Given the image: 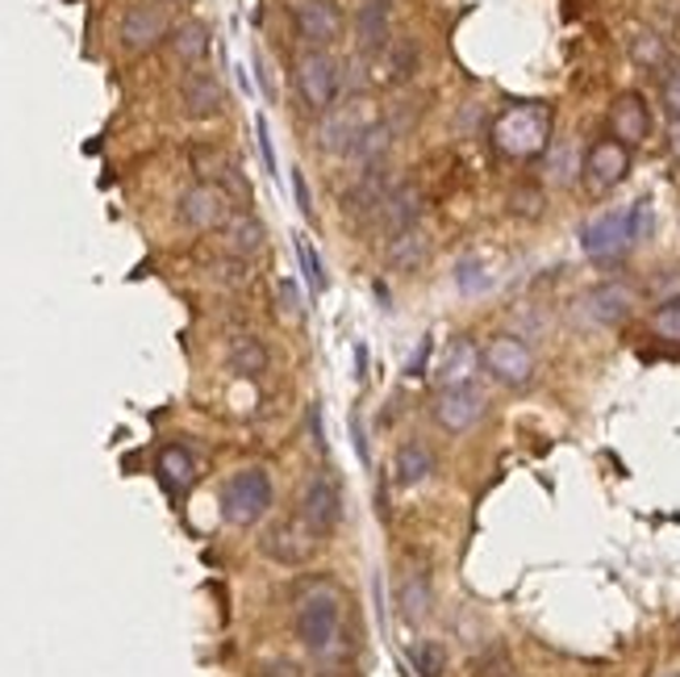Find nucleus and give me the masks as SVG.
I'll list each match as a JSON object with an SVG mask.
<instances>
[{
    "label": "nucleus",
    "mask_w": 680,
    "mask_h": 677,
    "mask_svg": "<svg viewBox=\"0 0 680 677\" xmlns=\"http://www.w3.org/2000/svg\"><path fill=\"white\" fill-rule=\"evenodd\" d=\"M493 142L501 156L510 159H534L547 151L551 142V109L539 101L510 104L493 122Z\"/></svg>",
    "instance_id": "1"
},
{
    "label": "nucleus",
    "mask_w": 680,
    "mask_h": 677,
    "mask_svg": "<svg viewBox=\"0 0 680 677\" xmlns=\"http://www.w3.org/2000/svg\"><path fill=\"white\" fill-rule=\"evenodd\" d=\"M272 498L276 489L268 469L251 465V469L230 472V481L221 486V515H226V522H234V527H251V522H259L272 510Z\"/></svg>",
    "instance_id": "2"
},
{
    "label": "nucleus",
    "mask_w": 680,
    "mask_h": 677,
    "mask_svg": "<svg viewBox=\"0 0 680 677\" xmlns=\"http://www.w3.org/2000/svg\"><path fill=\"white\" fill-rule=\"evenodd\" d=\"M297 640L306 644L309 653H330L334 640H339V627H342V607H339V594L318 586L309 590L301 603H297Z\"/></svg>",
    "instance_id": "3"
},
{
    "label": "nucleus",
    "mask_w": 680,
    "mask_h": 677,
    "mask_svg": "<svg viewBox=\"0 0 680 677\" xmlns=\"http://www.w3.org/2000/svg\"><path fill=\"white\" fill-rule=\"evenodd\" d=\"M292 84H297V97L309 104V109H334V97L342 88V71L334 63V54L326 51H306L297 59V71H292Z\"/></svg>",
    "instance_id": "4"
},
{
    "label": "nucleus",
    "mask_w": 680,
    "mask_h": 677,
    "mask_svg": "<svg viewBox=\"0 0 680 677\" xmlns=\"http://www.w3.org/2000/svg\"><path fill=\"white\" fill-rule=\"evenodd\" d=\"M363 126H372L368 118V104L363 101H351V104H339V109H326L318 130H313V147L322 156H347L351 142L363 135Z\"/></svg>",
    "instance_id": "5"
},
{
    "label": "nucleus",
    "mask_w": 680,
    "mask_h": 677,
    "mask_svg": "<svg viewBox=\"0 0 680 677\" xmlns=\"http://www.w3.org/2000/svg\"><path fill=\"white\" fill-rule=\"evenodd\" d=\"M480 365L489 368L493 381L510 385V389H522V385L534 381V356L518 335H497L493 344L480 351Z\"/></svg>",
    "instance_id": "6"
},
{
    "label": "nucleus",
    "mask_w": 680,
    "mask_h": 677,
    "mask_svg": "<svg viewBox=\"0 0 680 677\" xmlns=\"http://www.w3.org/2000/svg\"><path fill=\"white\" fill-rule=\"evenodd\" d=\"M630 243H634L630 209L601 213V218H593V222L580 230V247H584V256L597 263H610V260H618V256H627Z\"/></svg>",
    "instance_id": "7"
},
{
    "label": "nucleus",
    "mask_w": 680,
    "mask_h": 677,
    "mask_svg": "<svg viewBox=\"0 0 680 677\" xmlns=\"http://www.w3.org/2000/svg\"><path fill=\"white\" fill-rule=\"evenodd\" d=\"M234 209H230V197L218 189V185H192V189L180 192V201H176V218L180 226L188 230H221L226 218H230Z\"/></svg>",
    "instance_id": "8"
},
{
    "label": "nucleus",
    "mask_w": 680,
    "mask_h": 677,
    "mask_svg": "<svg viewBox=\"0 0 680 677\" xmlns=\"http://www.w3.org/2000/svg\"><path fill=\"white\" fill-rule=\"evenodd\" d=\"M176 104H180V113H184L188 122H209V118H218L221 109H226V88H221L213 71L188 68L180 88H176Z\"/></svg>",
    "instance_id": "9"
},
{
    "label": "nucleus",
    "mask_w": 680,
    "mask_h": 677,
    "mask_svg": "<svg viewBox=\"0 0 680 677\" xmlns=\"http://www.w3.org/2000/svg\"><path fill=\"white\" fill-rule=\"evenodd\" d=\"M171 26H168V13L159 9V4H130L126 13H121V26H118V38L121 47L130 54H147L154 51L159 42H168Z\"/></svg>",
    "instance_id": "10"
},
{
    "label": "nucleus",
    "mask_w": 680,
    "mask_h": 677,
    "mask_svg": "<svg viewBox=\"0 0 680 677\" xmlns=\"http://www.w3.org/2000/svg\"><path fill=\"white\" fill-rule=\"evenodd\" d=\"M484 410H489V401L477 385H451V389H439V398H434V422L451 435L472 431L484 418Z\"/></svg>",
    "instance_id": "11"
},
{
    "label": "nucleus",
    "mask_w": 680,
    "mask_h": 677,
    "mask_svg": "<svg viewBox=\"0 0 680 677\" xmlns=\"http://www.w3.org/2000/svg\"><path fill=\"white\" fill-rule=\"evenodd\" d=\"M580 172H584V185L593 192H610L618 189L630 172V147L618 139H597L589 151H584V163H580Z\"/></svg>",
    "instance_id": "12"
},
{
    "label": "nucleus",
    "mask_w": 680,
    "mask_h": 677,
    "mask_svg": "<svg viewBox=\"0 0 680 677\" xmlns=\"http://www.w3.org/2000/svg\"><path fill=\"white\" fill-rule=\"evenodd\" d=\"M389 192H392L389 159H380V163H372V168H363L356 185L342 192V218H347V222H372Z\"/></svg>",
    "instance_id": "13"
},
{
    "label": "nucleus",
    "mask_w": 680,
    "mask_h": 677,
    "mask_svg": "<svg viewBox=\"0 0 680 677\" xmlns=\"http://www.w3.org/2000/svg\"><path fill=\"white\" fill-rule=\"evenodd\" d=\"M301 519H306L309 531L318 536H330L342 519V494H339V481L326 477V472H313L301 489Z\"/></svg>",
    "instance_id": "14"
},
{
    "label": "nucleus",
    "mask_w": 680,
    "mask_h": 677,
    "mask_svg": "<svg viewBox=\"0 0 680 677\" xmlns=\"http://www.w3.org/2000/svg\"><path fill=\"white\" fill-rule=\"evenodd\" d=\"M292 21H297V34H301V42H306L309 51H326V47H334L342 38V9L334 4V0H301L297 4V13H292Z\"/></svg>",
    "instance_id": "15"
},
{
    "label": "nucleus",
    "mask_w": 680,
    "mask_h": 677,
    "mask_svg": "<svg viewBox=\"0 0 680 677\" xmlns=\"http://www.w3.org/2000/svg\"><path fill=\"white\" fill-rule=\"evenodd\" d=\"M630 310H634V293L627 285H597L577 301L580 322H589V327H618L630 318Z\"/></svg>",
    "instance_id": "16"
},
{
    "label": "nucleus",
    "mask_w": 680,
    "mask_h": 677,
    "mask_svg": "<svg viewBox=\"0 0 680 677\" xmlns=\"http://www.w3.org/2000/svg\"><path fill=\"white\" fill-rule=\"evenodd\" d=\"M392 42V0H359L356 9V51L363 59L384 54Z\"/></svg>",
    "instance_id": "17"
},
{
    "label": "nucleus",
    "mask_w": 680,
    "mask_h": 677,
    "mask_svg": "<svg viewBox=\"0 0 680 677\" xmlns=\"http://www.w3.org/2000/svg\"><path fill=\"white\" fill-rule=\"evenodd\" d=\"M318 531H309L306 519L297 522H276L272 531L263 536V552L272 556V560H280V565H306L309 556H313V548H318Z\"/></svg>",
    "instance_id": "18"
},
{
    "label": "nucleus",
    "mask_w": 680,
    "mask_h": 677,
    "mask_svg": "<svg viewBox=\"0 0 680 677\" xmlns=\"http://www.w3.org/2000/svg\"><path fill=\"white\" fill-rule=\"evenodd\" d=\"M422 189L418 185H397V189L384 197V206H380V213L372 218V226L384 235V239H392V235H401V230H409V226H418V218H422Z\"/></svg>",
    "instance_id": "19"
},
{
    "label": "nucleus",
    "mask_w": 680,
    "mask_h": 677,
    "mask_svg": "<svg viewBox=\"0 0 680 677\" xmlns=\"http://www.w3.org/2000/svg\"><path fill=\"white\" fill-rule=\"evenodd\" d=\"M218 235H221V251L226 256H239V260H256L259 251H263V243H268V230H263V222H259L251 209H234Z\"/></svg>",
    "instance_id": "20"
},
{
    "label": "nucleus",
    "mask_w": 680,
    "mask_h": 677,
    "mask_svg": "<svg viewBox=\"0 0 680 677\" xmlns=\"http://www.w3.org/2000/svg\"><path fill=\"white\" fill-rule=\"evenodd\" d=\"M610 130H613V139L627 142V147H634V142H643L647 135H651V113H647V101L639 92H622V97L613 101Z\"/></svg>",
    "instance_id": "21"
},
{
    "label": "nucleus",
    "mask_w": 680,
    "mask_h": 677,
    "mask_svg": "<svg viewBox=\"0 0 680 677\" xmlns=\"http://www.w3.org/2000/svg\"><path fill=\"white\" fill-rule=\"evenodd\" d=\"M226 368L242 381H259L272 368V351L259 335H234L230 348H226Z\"/></svg>",
    "instance_id": "22"
},
{
    "label": "nucleus",
    "mask_w": 680,
    "mask_h": 677,
    "mask_svg": "<svg viewBox=\"0 0 680 677\" xmlns=\"http://www.w3.org/2000/svg\"><path fill=\"white\" fill-rule=\"evenodd\" d=\"M168 47H171V54H176V63H184V68H201L209 47H213V34H209L204 21L188 18V21H180V26H171Z\"/></svg>",
    "instance_id": "23"
},
{
    "label": "nucleus",
    "mask_w": 680,
    "mask_h": 677,
    "mask_svg": "<svg viewBox=\"0 0 680 677\" xmlns=\"http://www.w3.org/2000/svg\"><path fill=\"white\" fill-rule=\"evenodd\" d=\"M426 256H430V239H426V230H418V226L392 235L389 247H384V263H389L392 272H418Z\"/></svg>",
    "instance_id": "24"
},
{
    "label": "nucleus",
    "mask_w": 680,
    "mask_h": 677,
    "mask_svg": "<svg viewBox=\"0 0 680 677\" xmlns=\"http://www.w3.org/2000/svg\"><path fill=\"white\" fill-rule=\"evenodd\" d=\"M392 142H397V126H392V122H372V126H363V135L351 142L347 159H351V163H359V168H372V163H380V159H389Z\"/></svg>",
    "instance_id": "25"
},
{
    "label": "nucleus",
    "mask_w": 680,
    "mask_h": 677,
    "mask_svg": "<svg viewBox=\"0 0 680 677\" xmlns=\"http://www.w3.org/2000/svg\"><path fill=\"white\" fill-rule=\"evenodd\" d=\"M422 71V51H418V42L413 38H392L389 47H384V84H409L413 76Z\"/></svg>",
    "instance_id": "26"
},
{
    "label": "nucleus",
    "mask_w": 680,
    "mask_h": 677,
    "mask_svg": "<svg viewBox=\"0 0 680 677\" xmlns=\"http://www.w3.org/2000/svg\"><path fill=\"white\" fill-rule=\"evenodd\" d=\"M430 472H434V451L426 448L422 439H406L397 448V481L401 486H422V481H430Z\"/></svg>",
    "instance_id": "27"
},
{
    "label": "nucleus",
    "mask_w": 680,
    "mask_h": 677,
    "mask_svg": "<svg viewBox=\"0 0 680 677\" xmlns=\"http://www.w3.org/2000/svg\"><path fill=\"white\" fill-rule=\"evenodd\" d=\"M477 368H480V351L472 348L468 339H456L451 351H447V360H442V368H439V385L442 389H451V385H472Z\"/></svg>",
    "instance_id": "28"
},
{
    "label": "nucleus",
    "mask_w": 680,
    "mask_h": 677,
    "mask_svg": "<svg viewBox=\"0 0 680 677\" xmlns=\"http://www.w3.org/2000/svg\"><path fill=\"white\" fill-rule=\"evenodd\" d=\"M159 477H163V486H168V489H188V486H192V477H197V465H192L188 448H180V444H168V448L159 451Z\"/></svg>",
    "instance_id": "29"
},
{
    "label": "nucleus",
    "mask_w": 680,
    "mask_h": 677,
    "mask_svg": "<svg viewBox=\"0 0 680 677\" xmlns=\"http://www.w3.org/2000/svg\"><path fill=\"white\" fill-rule=\"evenodd\" d=\"M401 607H406V619L409 624H422L430 615V581H426L422 569H413L401 586Z\"/></svg>",
    "instance_id": "30"
},
{
    "label": "nucleus",
    "mask_w": 680,
    "mask_h": 677,
    "mask_svg": "<svg viewBox=\"0 0 680 677\" xmlns=\"http://www.w3.org/2000/svg\"><path fill=\"white\" fill-rule=\"evenodd\" d=\"M493 285V277H489V263L477 260V256H468V260L456 263V289H463V293H484Z\"/></svg>",
    "instance_id": "31"
},
{
    "label": "nucleus",
    "mask_w": 680,
    "mask_h": 677,
    "mask_svg": "<svg viewBox=\"0 0 680 677\" xmlns=\"http://www.w3.org/2000/svg\"><path fill=\"white\" fill-rule=\"evenodd\" d=\"M247 268H251V260H239V256H226V251H221L218 260L204 263V272H209V277L218 280V285H247V277H251Z\"/></svg>",
    "instance_id": "32"
},
{
    "label": "nucleus",
    "mask_w": 680,
    "mask_h": 677,
    "mask_svg": "<svg viewBox=\"0 0 680 677\" xmlns=\"http://www.w3.org/2000/svg\"><path fill=\"white\" fill-rule=\"evenodd\" d=\"M651 330H656L660 339H668V344H680V297L663 301L660 310L651 313Z\"/></svg>",
    "instance_id": "33"
},
{
    "label": "nucleus",
    "mask_w": 680,
    "mask_h": 677,
    "mask_svg": "<svg viewBox=\"0 0 680 677\" xmlns=\"http://www.w3.org/2000/svg\"><path fill=\"white\" fill-rule=\"evenodd\" d=\"M409 660H413V669L422 677H439L442 669H447V657H442V648L434 640H422L413 653H409Z\"/></svg>",
    "instance_id": "34"
},
{
    "label": "nucleus",
    "mask_w": 680,
    "mask_h": 677,
    "mask_svg": "<svg viewBox=\"0 0 680 677\" xmlns=\"http://www.w3.org/2000/svg\"><path fill=\"white\" fill-rule=\"evenodd\" d=\"M630 54L643 63V68H660L663 63V42L660 34H651V30H643V34H634V42H630Z\"/></svg>",
    "instance_id": "35"
},
{
    "label": "nucleus",
    "mask_w": 680,
    "mask_h": 677,
    "mask_svg": "<svg viewBox=\"0 0 680 677\" xmlns=\"http://www.w3.org/2000/svg\"><path fill=\"white\" fill-rule=\"evenodd\" d=\"M218 189L226 192L230 201H251V185H247V176H242L234 163L218 168Z\"/></svg>",
    "instance_id": "36"
},
{
    "label": "nucleus",
    "mask_w": 680,
    "mask_h": 677,
    "mask_svg": "<svg viewBox=\"0 0 680 677\" xmlns=\"http://www.w3.org/2000/svg\"><path fill=\"white\" fill-rule=\"evenodd\" d=\"M276 297H280V313H284V318H292V322L306 318V301H301L297 280H280V285H276Z\"/></svg>",
    "instance_id": "37"
},
{
    "label": "nucleus",
    "mask_w": 680,
    "mask_h": 677,
    "mask_svg": "<svg viewBox=\"0 0 680 677\" xmlns=\"http://www.w3.org/2000/svg\"><path fill=\"white\" fill-rule=\"evenodd\" d=\"M630 230H634V243H647V239H651V230H656V209H651L647 197L630 206Z\"/></svg>",
    "instance_id": "38"
},
{
    "label": "nucleus",
    "mask_w": 680,
    "mask_h": 677,
    "mask_svg": "<svg viewBox=\"0 0 680 677\" xmlns=\"http://www.w3.org/2000/svg\"><path fill=\"white\" fill-rule=\"evenodd\" d=\"M297 256H301V268H306L309 285L322 293V289H326V268H322V260H318L313 243H309V239H297Z\"/></svg>",
    "instance_id": "39"
},
{
    "label": "nucleus",
    "mask_w": 680,
    "mask_h": 677,
    "mask_svg": "<svg viewBox=\"0 0 680 677\" xmlns=\"http://www.w3.org/2000/svg\"><path fill=\"white\" fill-rule=\"evenodd\" d=\"M539 209H543V192H534V189L513 192V213H527V218H534Z\"/></svg>",
    "instance_id": "40"
},
{
    "label": "nucleus",
    "mask_w": 680,
    "mask_h": 677,
    "mask_svg": "<svg viewBox=\"0 0 680 677\" xmlns=\"http://www.w3.org/2000/svg\"><path fill=\"white\" fill-rule=\"evenodd\" d=\"M292 192H297V206H301V213L306 218H313V197H309V185L301 172H292Z\"/></svg>",
    "instance_id": "41"
},
{
    "label": "nucleus",
    "mask_w": 680,
    "mask_h": 677,
    "mask_svg": "<svg viewBox=\"0 0 680 677\" xmlns=\"http://www.w3.org/2000/svg\"><path fill=\"white\" fill-rule=\"evenodd\" d=\"M430 351H434V339L426 335V339H422V348L413 351V360H409V368H406L409 377H422V372H426V360H430Z\"/></svg>",
    "instance_id": "42"
},
{
    "label": "nucleus",
    "mask_w": 680,
    "mask_h": 677,
    "mask_svg": "<svg viewBox=\"0 0 680 677\" xmlns=\"http://www.w3.org/2000/svg\"><path fill=\"white\" fill-rule=\"evenodd\" d=\"M663 104L680 118V71H672V76L663 80Z\"/></svg>",
    "instance_id": "43"
},
{
    "label": "nucleus",
    "mask_w": 680,
    "mask_h": 677,
    "mask_svg": "<svg viewBox=\"0 0 680 677\" xmlns=\"http://www.w3.org/2000/svg\"><path fill=\"white\" fill-rule=\"evenodd\" d=\"M259 677H301V669H297L292 660H268V665H263V674H259Z\"/></svg>",
    "instance_id": "44"
},
{
    "label": "nucleus",
    "mask_w": 680,
    "mask_h": 677,
    "mask_svg": "<svg viewBox=\"0 0 680 677\" xmlns=\"http://www.w3.org/2000/svg\"><path fill=\"white\" fill-rule=\"evenodd\" d=\"M351 439H356L359 460L368 465V439H363V418H359V415H351Z\"/></svg>",
    "instance_id": "45"
},
{
    "label": "nucleus",
    "mask_w": 680,
    "mask_h": 677,
    "mask_svg": "<svg viewBox=\"0 0 680 677\" xmlns=\"http://www.w3.org/2000/svg\"><path fill=\"white\" fill-rule=\"evenodd\" d=\"M259 151H263V163H268V172H276V156H272V139H268V122H259Z\"/></svg>",
    "instance_id": "46"
},
{
    "label": "nucleus",
    "mask_w": 680,
    "mask_h": 677,
    "mask_svg": "<svg viewBox=\"0 0 680 677\" xmlns=\"http://www.w3.org/2000/svg\"><path fill=\"white\" fill-rule=\"evenodd\" d=\"M668 151L680 163V118H672V126H668Z\"/></svg>",
    "instance_id": "47"
},
{
    "label": "nucleus",
    "mask_w": 680,
    "mask_h": 677,
    "mask_svg": "<svg viewBox=\"0 0 680 677\" xmlns=\"http://www.w3.org/2000/svg\"><path fill=\"white\" fill-rule=\"evenodd\" d=\"M656 677H680V674H672V669H668V674H656Z\"/></svg>",
    "instance_id": "48"
},
{
    "label": "nucleus",
    "mask_w": 680,
    "mask_h": 677,
    "mask_svg": "<svg viewBox=\"0 0 680 677\" xmlns=\"http://www.w3.org/2000/svg\"><path fill=\"white\" fill-rule=\"evenodd\" d=\"M163 4H184V0H163Z\"/></svg>",
    "instance_id": "49"
}]
</instances>
